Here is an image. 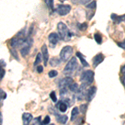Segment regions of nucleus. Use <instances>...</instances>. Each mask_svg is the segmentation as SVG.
Wrapping results in <instances>:
<instances>
[{
  "label": "nucleus",
  "mask_w": 125,
  "mask_h": 125,
  "mask_svg": "<svg viewBox=\"0 0 125 125\" xmlns=\"http://www.w3.org/2000/svg\"><path fill=\"white\" fill-rule=\"evenodd\" d=\"M58 35L61 38V39H62L63 41H69L71 39L73 33L70 32V30L68 29V28L67 27L65 23L59 22L58 23Z\"/></svg>",
  "instance_id": "nucleus-1"
},
{
  "label": "nucleus",
  "mask_w": 125,
  "mask_h": 125,
  "mask_svg": "<svg viewBox=\"0 0 125 125\" xmlns=\"http://www.w3.org/2000/svg\"><path fill=\"white\" fill-rule=\"evenodd\" d=\"M27 38L25 37V33L23 31H21L19 33L17 34V36H15L14 38H13L10 40V46L13 48H16L18 47H20L22 45L24 41L26 40Z\"/></svg>",
  "instance_id": "nucleus-2"
},
{
  "label": "nucleus",
  "mask_w": 125,
  "mask_h": 125,
  "mask_svg": "<svg viewBox=\"0 0 125 125\" xmlns=\"http://www.w3.org/2000/svg\"><path fill=\"white\" fill-rule=\"evenodd\" d=\"M78 67V62L76 58H72L68 62V63L66 64L65 68L63 69V73L65 74H71L72 73L74 72V70Z\"/></svg>",
  "instance_id": "nucleus-3"
},
{
  "label": "nucleus",
  "mask_w": 125,
  "mask_h": 125,
  "mask_svg": "<svg viewBox=\"0 0 125 125\" xmlns=\"http://www.w3.org/2000/svg\"><path fill=\"white\" fill-rule=\"evenodd\" d=\"M94 73L92 70H87L84 71L81 75V80L82 83H86L88 85H90L93 82H94Z\"/></svg>",
  "instance_id": "nucleus-4"
},
{
  "label": "nucleus",
  "mask_w": 125,
  "mask_h": 125,
  "mask_svg": "<svg viewBox=\"0 0 125 125\" xmlns=\"http://www.w3.org/2000/svg\"><path fill=\"white\" fill-rule=\"evenodd\" d=\"M32 43H33V40L30 39V38H27L25 41H24V43L21 45L22 47L21 49H20V53H21L23 58H25L29 53L30 48H31L32 45H33Z\"/></svg>",
  "instance_id": "nucleus-5"
},
{
  "label": "nucleus",
  "mask_w": 125,
  "mask_h": 125,
  "mask_svg": "<svg viewBox=\"0 0 125 125\" xmlns=\"http://www.w3.org/2000/svg\"><path fill=\"white\" fill-rule=\"evenodd\" d=\"M73 54V48L70 46H65L64 48H62V49L60 52V58L62 61L66 62L71 58Z\"/></svg>",
  "instance_id": "nucleus-6"
},
{
  "label": "nucleus",
  "mask_w": 125,
  "mask_h": 125,
  "mask_svg": "<svg viewBox=\"0 0 125 125\" xmlns=\"http://www.w3.org/2000/svg\"><path fill=\"white\" fill-rule=\"evenodd\" d=\"M56 11L60 16H65L68 13H69V12L71 11V6L67 4H60L57 7Z\"/></svg>",
  "instance_id": "nucleus-7"
},
{
  "label": "nucleus",
  "mask_w": 125,
  "mask_h": 125,
  "mask_svg": "<svg viewBox=\"0 0 125 125\" xmlns=\"http://www.w3.org/2000/svg\"><path fill=\"white\" fill-rule=\"evenodd\" d=\"M87 87H88V84L83 83L82 85L79 87V88H78V91L77 92L78 93L77 98H78V101L83 100L84 98H85V96L87 95V91H88V88H87Z\"/></svg>",
  "instance_id": "nucleus-8"
},
{
  "label": "nucleus",
  "mask_w": 125,
  "mask_h": 125,
  "mask_svg": "<svg viewBox=\"0 0 125 125\" xmlns=\"http://www.w3.org/2000/svg\"><path fill=\"white\" fill-rule=\"evenodd\" d=\"M73 83V80L72 78H69V77L64 78L59 82L58 87H59V88H68V87L71 85Z\"/></svg>",
  "instance_id": "nucleus-9"
},
{
  "label": "nucleus",
  "mask_w": 125,
  "mask_h": 125,
  "mask_svg": "<svg viewBox=\"0 0 125 125\" xmlns=\"http://www.w3.org/2000/svg\"><path fill=\"white\" fill-rule=\"evenodd\" d=\"M96 92H97L96 87H91L90 88H88V91H87V95H86L87 100H88V102L92 101V99L94 98V96H95Z\"/></svg>",
  "instance_id": "nucleus-10"
},
{
  "label": "nucleus",
  "mask_w": 125,
  "mask_h": 125,
  "mask_svg": "<svg viewBox=\"0 0 125 125\" xmlns=\"http://www.w3.org/2000/svg\"><path fill=\"white\" fill-rule=\"evenodd\" d=\"M59 38L60 37L58 35L57 33H50L49 35H48V41H49V43H51V46L53 45V47H54V46H55L58 42Z\"/></svg>",
  "instance_id": "nucleus-11"
},
{
  "label": "nucleus",
  "mask_w": 125,
  "mask_h": 125,
  "mask_svg": "<svg viewBox=\"0 0 125 125\" xmlns=\"http://www.w3.org/2000/svg\"><path fill=\"white\" fill-rule=\"evenodd\" d=\"M111 19L114 21L115 24H119L122 22H125V14L124 15H117L115 13H113L111 15Z\"/></svg>",
  "instance_id": "nucleus-12"
},
{
  "label": "nucleus",
  "mask_w": 125,
  "mask_h": 125,
  "mask_svg": "<svg viewBox=\"0 0 125 125\" xmlns=\"http://www.w3.org/2000/svg\"><path fill=\"white\" fill-rule=\"evenodd\" d=\"M41 51L42 54H43V62L45 64V66L48 64V58H49V55H48V48L45 44H43L41 48Z\"/></svg>",
  "instance_id": "nucleus-13"
},
{
  "label": "nucleus",
  "mask_w": 125,
  "mask_h": 125,
  "mask_svg": "<svg viewBox=\"0 0 125 125\" xmlns=\"http://www.w3.org/2000/svg\"><path fill=\"white\" fill-rule=\"evenodd\" d=\"M104 56L103 55L102 53L97 54L95 57L94 58V59H93V64H94V67L96 68L98 64H100L103 61H104Z\"/></svg>",
  "instance_id": "nucleus-14"
},
{
  "label": "nucleus",
  "mask_w": 125,
  "mask_h": 125,
  "mask_svg": "<svg viewBox=\"0 0 125 125\" xmlns=\"http://www.w3.org/2000/svg\"><path fill=\"white\" fill-rule=\"evenodd\" d=\"M22 118H23V124L28 125L30 124L32 120H33V115L31 114H29V113H24L22 116Z\"/></svg>",
  "instance_id": "nucleus-15"
},
{
  "label": "nucleus",
  "mask_w": 125,
  "mask_h": 125,
  "mask_svg": "<svg viewBox=\"0 0 125 125\" xmlns=\"http://www.w3.org/2000/svg\"><path fill=\"white\" fill-rule=\"evenodd\" d=\"M67 104H68L65 101H59L58 103V104H57L58 109L59 110L60 112H62V113L66 112V110H67V108H68Z\"/></svg>",
  "instance_id": "nucleus-16"
},
{
  "label": "nucleus",
  "mask_w": 125,
  "mask_h": 125,
  "mask_svg": "<svg viewBox=\"0 0 125 125\" xmlns=\"http://www.w3.org/2000/svg\"><path fill=\"white\" fill-rule=\"evenodd\" d=\"M76 55H77V57L80 59V61H81V63L83 64V66H84V67H88V66H89L88 62L86 61L85 58H84V56L83 55V54H82L81 53L78 52V53H76Z\"/></svg>",
  "instance_id": "nucleus-17"
},
{
  "label": "nucleus",
  "mask_w": 125,
  "mask_h": 125,
  "mask_svg": "<svg viewBox=\"0 0 125 125\" xmlns=\"http://www.w3.org/2000/svg\"><path fill=\"white\" fill-rule=\"evenodd\" d=\"M79 114V109H78V107H74L72 110V113H71V120L72 121H74L75 118H77V116Z\"/></svg>",
  "instance_id": "nucleus-18"
},
{
  "label": "nucleus",
  "mask_w": 125,
  "mask_h": 125,
  "mask_svg": "<svg viewBox=\"0 0 125 125\" xmlns=\"http://www.w3.org/2000/svg\"><path fill=\"white\" fill-rule=\"evenodd\" d=\"M57 121L58 123H60V124H66L68 121V117L66 115H57Z\"/></svg>",
  "instance_id": "nucleus-19"
},
{
  "label": "nucleus",
  "mask_w": 125,
  "mask_h": 125,
  "mask_svg": "<svg viewBox=\"0 0 125 125\" xmlns=\"http://www.w3.org/2000/svg\"><path fill=\"white\" fill-rule=\"evenodd\" d=\"M68 88H69V90L73 93H77L78 91V88H79V87L77 83H73L68 87Z\"/></svg>",
  "instance_id": "nucleus-20"
},
{
  "label": "nucleus",
  "mask_w": 125,
  "mask_h": 125,
  "mask_svg": "<svg viewBox=\"0 0 125 125\" xmlns=\"http://www.w3.org/2000/svg\"><path fill=\"white\" fill-rule=\"evenodd\" d=\"M45 4L50 10L53 9V0H44Z\"/></svg>",
  "instance_id": "nucleus-21"
},
{
  "label": "nucleus",
  "mask_w": 125,
  "mask_h": 125,
  "mask_svg": "<svg viewBox=\"0 0 125 125\" xmlns=\"http://www.w3.org/2000/svg\"><path fill=\"white\" fill-rule=\"evenodd\" d=\"M1 63V61H0ZM3 66H5V62H3V64H0V80H2V78H3L5 74V70L3 69Z\"/></svg>",
  "instance_id": "nucleus-22"
},
{
  "label": "nucleus",
  "mask_w": 125,
  "mask_h": 125,
  "mask_svg": "<svg viewBox=\"0 0 125 125\" xmlns=\"http://www.w3.org/2000/svg\"><path fill=\"white\" fill-rule=\"evenodd\" d=\"M42 58H43V57H42L41 53H38L37 56H36V59H35V62H34L33 65L34 66H38V65H39V64L42 61Z\"/></svg>",
  "instance_id": "nucleus-23"
},
{
  "label": "nucleus",
  "mask_w": 125,
  "mask_h": 125,
  "mask_svg": "<svg viewBox=\"0 0 125 125\" xmlns=\"http://www.w3.org/2000/svg\"><path fill=\"white\" fill-rule=\"evenodd\" d=\"M94 39H95V41L98 43V44H101L102 43V41H103V39H102V36L100 33H95L94 34Z\"/></svg>",
  "instance_id": "nucleus-24"
},
{
  "label": "nucleus",
  "mask_w": 125,
  "mask_h": 125,
  "mask_svg": "<svg viewBox=\"0 0 125 125\" xmlns=\"http://www.w3.org/2000/svg\"><path fill=\"white\" fill-rule=\"evenodd\" d=\"M96 3H97V2L95 1V0H94V1L88 3V4H87L86 7L88 8V9H95V8L97 6Z\"/></svg>",
  "instance_id": "nucleus-25"
},
{
  "label": "nucleus",
  "mask_w": 125,
  "mask_h": 125,
  "mask_svg": "<svg viewBox=\"0 0 125 125\" xmlns=\"http://www.w3.org/2000/svg\"><path fill=\"white\" fill-rule=\"evenodd\" d=\"M60 61L58 60V58H53L51 59V61H50V65L53 66V67H55V66H57L58 64H59Z\"/></svg>",
  "instance_id": "nucleus-26"
},
{
  "label": "nucleus",
  "mask_w": 125,
  "mask_h": 125,
  "mask_svg": "<svg viewBox=\"0 0 125 125\" xmlns=\"http://www.w3.org/2000/svg\"><path fill=\"white\" fill-rule=\"evenodd\" d=\"M6 97H7V94H6L2 89H0V106L3 104V100L5 99Z\"/></svg>",
  "instance_id": "nucleus-27"
},
{
  "label": "nucleus",
  "mask_w": 125,
  "mask_h": 125,
  "mask_svg": "<svg viewBox=\"0 0 125 125\" xmlns=\"http://www.w3.org/2000/svg\"><path fill=\"white\" fill-rule=\"evenodd\" d=\"M58 75V72L56 70H51L49 73H48V76L49 78H54Z\"/></svg>",
  "instance_id": "nucleus-28"
},
{
  "label": "nucleus",
  "mask_w": 125,
  "mask_h": 125,
  "mask_svg": "<svg viewBox=\"0 0 125 125\" xmlns=\"http://www.w3.org/2000/svg\"><path fill=\"white\" fill-rule=\"evenodd\" d=\"M78 29H79L81 31H83V30H85L87 28H88V24H87L86 23H83L82 24H79V25H78Z\"/></svg>",
  "instance_id": "nucleus-29"
},
{
  "label": "nucleus",
  "mask_w": 125,
  "mask_h": 125,
  "mask_svg": "<svg viewBox=\"0 0 125 125\" xmlns=\"http://www.w3.org/2000/svg\"><path fill=\"white\" fill-rule=\"evenodd\" d=\"M50 98H51L52 101H53V102H57V97H56L55 92H52L51 94H50Z\"/></svg>",
  "instance_id": "nucleus-30"
},
{
  "label": "nucleus",
  "mask_w": 125,
  "mask_h": 125,
  "mask_svg": "<svg viewBox=\"0 0 125 125\" xmlns=\"http://www.w3.org/2000/svg\"><path fill=\"white\" fill-rule=\"evenodd\" d=\"M87 107H88V105L87 104H82L81 106H80V111L83 113V114H85L86 110H87Z\"/></svg>",
  "instance_id": "nucleus-31"
},
{
  "label": "nucleus",
  "mask_w": 125,
  "mask_h": 125,
  "mask_svg": "<svg viewBox=\"0 0 125 125\" xmlns=\"http://www.w3.org/2000/svg\"><path fill=\"white\" fill-rule=\"evenodd\" d=\"M49 123H50V118H49V116H46L45 118L43 119V123H42V124H48Z\"/></svg>",
  "instance_id": "nucleus-32"
},
{
  "label": "nucleus",
  "mask_w": 125,
  "mask_h": 125,
  "mask_svg": "<svg viewBox=\"0 0 125 125\" xmlns=\"http://www.w3.org/2000/svg\"><path fill=\"white\" fill-rule=\"evenodd\" d=\"M91 0H79V4H83V5H87L88 3H90Z\"/></svg>",
  "instance_id": "nucleus-33"
},
{
  "label": "nucleus",
  "mask_w": 125,
  "mask_h": 125,
  "mask_svg": "<svg viewBox=\"0 0 125 125\" xmlns=\"http://www.w3.org/2000/svg\"><path fill=\"white\" fill-rule=\"evenodd\" d=\"M41 117H38L37 118H35V119H34V123L33 124H42L41 123Z\"/></svg>",
  "instance_id": "nucleus-34"
},
{
  "label": "nucleus",
  "mask_w": 125,
  "mask_h": 125,
  "mask_svg": "<svg viewBox=\"0 0 125 125\" xmlns=\"http://www.w3.org/2000/svg\"><path fill=\"white\" fill-rule=\"evenodd\" d=\"M118 45L119 46L120 48H124V49H125V40L124 42H121V43H118Z\"/></svg>",
  "instance_id": "nucleus-35"
},
{
  "label": "nucleus",
  "mask_w": 125,
  "mask_h": 125,
  "mask_svg": "<svg viewBox=\"0 0 125 125\" xmlns=\"http://www.w3.org/2000/svg\"><path fill=\"white\" fill-rule=\"evenodd\" d=\"M43 71V68L42 67V66H40V65H39L38 66V68H37V72L38 73H41Z\"/></svg>",
  "instance_id": "nucleus-36"
},
{
  "label": "nucleus",
  "mask_w": 125,
  "mask_h": 125,
  "mask_svg": "<svg viewBox=\"0 0 125 125\" xmlns=\"http://www.w3.org/2000/svg\"><path fill=\"white\" fill-rule=\"evenodd\" d=\"M71 1L73 4H78L79 3V0H71Z\"/></svg>",
  "instance_id": "nucleus-37"
},
{
  "label": "nucleus",
  "mask_w": 125,
  "mask_h": 125,
  "mask_svg": "<svg viewBox=\"0 0 125 125\" xmlns=\"http://www.w3.org/2000/svg\"><path fill=\"white\" fill-rule=\"evenodd\" d=\"M121 71H122L123 73H125V65L124 66V67L122 68V69H121Z\"/></svg>",
  "instance_id": "nucleus-38"
},
{
  "label": "nucleus",
  "mask_w": 125,
  "mask_h": 125,
  "mask_svg": "<svg viewBox=\"0 0 125 125\" xmlns=\"http://www.w3.org/2000/svg\"><path fill=\"white\" fill-rule=\"evenodd\" d=\"M2 122H3V118H2V114L0 113V124H2Z\"/></svg>",
  "instance_id": "nucleus-39"
},
{
  "label": "nucleus",
  "mask_w": 125,
  "mask_h": 125,
  "mask_svg": "<svg viewBox=\"0 0 125 125\" xmlns=\"http://www.w3.org/2000/svg\"><path fill=\"white\" fill-rule=\"evenodd\" d=\"M123 81H124V86H125V77H124V79H123Z\"/></svg>",
  "instance_id": "nucleus-40"
},
{
  "label": "nucleus",
  "mask_w": 125,
  "mask_h": 125,
  "mask_svg": "<svg viewBox=\"0 0 125 125\" xmlns=\"http://www.w3.org/2000/svg\"><path fill=\"white\" fill-rule=\"evenodd\" d=\"M59 1L61 2V3H62V2H64V1H65V0H59Z\"/></svg>",
  "instance_id": "nucleus-41"
}]
</instances>
